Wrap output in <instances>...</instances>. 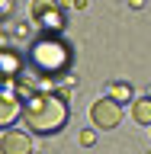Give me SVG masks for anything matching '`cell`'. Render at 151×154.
<instances>
[{
  "mask_svg": "<svg viewBox=\"0 0 151 154\" xmlns=\"http://www.w3.org/2000/svg\"><path fill=\"white\" fill-rule=\"evenodd\" d=\"M116 103H135V93H132V84H125V80H113L109 84V93Z\"/></svg>",
  "mask_w": 151,
  "mask_h": 154,
  "instance_id": "obj_9",
  "label": "cell"
},
{
  "mask_svg": "<svg viewBox=\"0 0 151 154\" xmlns=\"http://www.w3.org/2000/svg\"><path fill=\"white\" fill-rule=\"evenodd\" d=\"M148 128H151V125H148Z\"/></svg>",
  "mask_w": 151,
  "mask_h": 154,
  "instance_id": "obj_14",
  "label": "cell"
},
{
  "mask_svg": "<svg viewBox=\"0 0 151 154\" xmlns=\"http://www.w3.org/2000/svg\"><path fill=\"white\" fill-rule=\"evenodd\" d=\"M87 3H90V0H71V7H74V10H87Z\"/></svg>",
  "mask_w": 151,
  "mask_h": 154,
  "instance_id": "obj_12",
  "label": "cell"
},
{
  "mask_svg": "<svg viewBox=\"0 0 151 154\" xmlns=\"http://www.w3.org/2000/svg\"><path fill=\"white\" fill-rule=\"evenodd\" d=\"M77 141L84 144V148H90V144H96V132H93V128H84V132H80V138H77Z\"/></svg>",
  "mask_w": 151,
  "mask_h": 154,
  "instance_id": "obj_10",
  "label": "cell"
},
{
  "mask_svg": "<svg viewBox=\"0 0 151 154\" xmlns=\"http://www.w3.org/2000/svg\"><path fill=\"white\" fill-rule=\"evenodd\" d=\"M129 7H132V10H142V7H145V0H129Z\"/></svg>",
  "mask_w": 151,
  "mask_h": 154,
  "instance_id": "obj_13",
  "label": "cell"
},
{
  "mask_svg": "<svg viewBox=\"0 0 151 154\" xmlns=\"http://www.w3.org/2000/svg\"><path fill=\"white\" fill-rule=\"evenodd\" d=\"M19 71H23V58L13 51V48H3L0 51V74H3V80H19Z\"/></svg>",
  "mask_w": 151,
  "mask_h": 154,
  "instance_id": "obj_7",
  "label": "cell"
},
{
  "mask_svg": "<svg viewBox=\"0 0 151 154\" xmlns=\"http://www.w3.org/2000/svg\"><path fill=\"white\" fill-rule=\"evenodd\" d=\"M23 100L16 96V90H3V96H0V125L3 128H10V125L16 122V116L23 119Z\"/></svg>",
  "mask_w": 151,
  "mask_h": 154,
  "instance_id": "obj_6",
  "label": "cell"
},
{
  "mask_svg": "<svg viewBox=\"0 0 151 154\" xmlns=\"http://www.w3.org/2000/svg\"><path fill=\"white\" fill-rule=\"evenodd\" d=\"M0 16H3V19L13 16V0H0Z\"/></svg>",
  "mask_w": 151,
  "mask_h": 154,
  "instance_id": "obj_11",
  "label": "cell"
},
{
  "mask_svg": "<svg viewBox=\"0 0 151 154\" xmlns=\"http://www.w3.org/2000/svg\"><path fill=\"white\" fill-rule=\"evenodd\" d=\"M71 119V93L68 90H39L23 106V125L36 135H55Z\"/></svg>",
  "mask_w": 151,
  "mask_h": 154,
  "instance_id": "obj_1",
  "label": "cell"
},
{
  "mask_svg": "<svg viewBox=\"0 0 151 154\" xmlns=\"http://www.w3.org/2000/svg\"><path fill=\"white\" fill-rule=\"evenodd\" d=\"M132 119L138 125H151V96H138L132 103Z\"/></svg>",
  "mask_w": 151,
  "mask_h": 154,
  "instance_id": "obj_8",
  "label": "cell"
},
{
  "mask_svg": "<svg viewBox=\"0 0 151 154\" xmlns=\"http://www.w3.org/2000/svg\"><path fill=\"white\" fill-rule=\"evenodd\" d=\"M0 151L3 154H32V138L19 128H7L0 138Z\"/></svg>",
  "mask_w": 151,
  "mask_h": 154,
  "instance_id": "obj_5",
  "label": "cell"
},
{
  "mask_svg": "<svg viewBox=\"0 0 151 154\" xmlns=\"http://www.w3.org/2000/svg\"><path fill=\"white\" fill-rule=\"evenodd\" d=\"M29 19L42 32H61L64 29V7L58 0H32L29 3Z\"/></svg>",
  "mask_w": 151,
  "mask_h": 154,
  "instance_id": "obj_3",
  "label": "cell"
},
{
  "mask_svg": "<svg viewBox=\"0 0 151 154\" xmlns=\"http://www.w3.org/2000/svg\"><path fill=\"white\" fill-rule=\"evenodd\" d=\"M90 122L93 128H119L122 122V103H116L113 96H103L90 106Z\"/></svg>",
  "mask_w": 151,
  "mask_h": 154,
  "instance_id": "obj_4",
  "label": "cell"
},
{
  "mask_svg": "<svg viewBox=\"0 0 151 154\" xmlns=\"http://www.w3.org/2000/svg\"><path fill=\"white\" fill-rule=\"evenodd\" d=\"M71 61H74V48H71V42L61 38V32H42L29 45V64L39 77L64 80L71 71Z\"/></svg>",
  "mask_w": 151,
  "mask_h": 154,
  "instance_id": "obj_2",
  "label": "cell"
}]
</instances>
